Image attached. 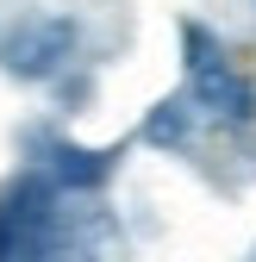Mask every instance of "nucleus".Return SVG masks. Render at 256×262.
Instances as JSON below:
<instances>
[{"mask_svg": "<svg viewBox=\"0 0 256 262\" xmlns=\"http://www.w3.org/2000/svg\"><path fill=\"white\" fill-rule=\"evenodd\" d=\"M81 50V25L69 13H31L0 38V69L13 81H56Z\"/></svg>", "mask_w": 256, "mask_h": 262, "instance_id": "nucleus-2", "label": "nucleus"}, {"mask_svg": "<svg viewBox=\"0 0 256 262\" xmlns=\"http://www.w3.org/2000/svg\"><path fill=\"white\" fill-rule=\"evenodd\" d=\"M31 156H38V169L62 187V193H100L113 175H119V144L106 150H88V144H69V138H50V131H38L31 138Z\"/></svg>", "mask_w": 256, "mask_h": 262, "instance_id": "nucleus-3", "label": "nucleus"}, {"mask_svg": "<svg viewBox=\"0 0 256 262\" xmlns=\"http://www.w3.org/2000/svg\"><path fill=\"white\" fill-rule=\"evenodd\" d=\"M250 256H256V244H250Z\"/></svg>", "mask_w": 256, "mask_h": 262, "instance_id": "nucleus-6", "label": "nucleus"}, {"mask_svg": "<svg viewBox=\"0 0 256 262\" xmlns=\"http://www.w3.org/2000/svg\"><path fill=\"white\" fill-rule=\"evenodd\" d=\"M69 212H62V187L44 169H25L0 187V262H38L69 250Z\"/></svg>", "mask_w": 256, "mask_h": 262, "instance_id": "nucleus-1", "label": "nucleus"}, {"mask_svg": "<svg viewBox=\"0 0 256 262\" xmlns=\"http://www.w3.org/2000/svg\"><path fill=\"white\" fill-rule=\"evenodd\" d=\"M200 106H194V94H169V100H156L150 113H144V125H138V138L150 144V150H187L194 144V131H200Z\"/></svg>", "mask_w": 256, "mask_h": 262, "instance_id": "nucleus-5", "label": "nucleus"}, {"mask_svg": "<svg viewBox=\"0 0 256 262\" xmlns=\"http://www.w3.org/2000/svg\"><path fill=\"white\" fill-rule=\"evenodd\" d=\"M181 69H187V94H194V106H206L219 88H225L231 75H238V62H231V50H225V38H219L212 25H200V19H181Z\"/></svg>", "mask_w": 256, "mask_h": 262, "instance_id": "nucleus-4", "label": "nucleus"}]
</instances>
